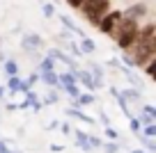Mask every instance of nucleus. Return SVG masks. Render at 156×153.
<instances>
[{
	"label": "nucleus",
	"instance_id": "393cba45",
	"mask_svg": "<svg viewBox=\"0 0 156 153\" xmlns=\"http://www.w3.org/2000/svg\"><path fill=\"white\" fill-rule=\"evenodd\" d=\"M129 126H131V130H133V133H140V128H142V124H140V121H138V117H129Z\"/></svg>",
	"mask_w": 156,
	"mask_h": 153
},
{
	"label": "nucleus",
	"instance_id": "0eeeda50",
	"mask_svg": "<svg viewBox=\"0 0 156 153\" xmlns=\"http://www.w3.org/2000/svg\"><path fill=\"white\" fill-rule=\"evenodd\" d=\"M90 76H92V82H94V87H103V71H101V66L99 64H90Z\"/></svg>",
	"mask_w": 156,
	"mask_h": 153
},
{
	"label": "nucleus",
	"instance_id": "1a4fd4ad",
	"mask_svg": "<svg viewBox=\"0 0 156 153\" xmlns=\"http://www.w3.org/2000/svg\"><path fill=\"white\" fill-rule=\"evenodd\" d=\"M5 89H9V96L21 91V78H19V73H16V76H7V87H5Z\"/></svg>",
	"mask_w": 156,
	"mask_h": 153
},
{
	"label": "nucleus",
	"instance_id": "a878e982",
	"mask_svg": "<svg viewBox=\"0 0 156 153\" xmlns=\"http://www.w3.org/2000/svg\"><path fill=\"white\" fill-rule=\"evenodd\" d=\"M53 103H58V94L51 91L48 96H44V105H53Z\"/></svg>",
	"mask_w": 156,
	"mask_h": 153
},
{
	"label": "nucleus",
	"instance_id": "b1692460",
	"mask_svg": "<svg viewBox=\"0 0 156 153\" xmlns=\"http://www.w3.org/2000/svg\"><path fill=\"white\" fill-rule=\"evenodd\" d=\"M41 12H44V16H46V19L55 16V7H53V2H44V5H41Z\"/></svg>",
	"mask_w": 156,
	"mask_h": 153
},
{
	"label": "nucleus",
	"instance_id": "ddd939ff",
	"mask_svg": "<svg viewBox=\"0 0 156 153\" xmlns=\"http://www.w3.org/2000/svg\"><path fill=\"white\" fill-rule=\"evenodd\" d=\"M140 69H145V76L154 80V78H156V57H151L149 62H145V64H142Z\"/></svg>",
	"mask_w": 156,
	"mask_h": 153
},
{
	"label": "nucleus",
	"instance_id": "412c9836",
	"mask_svg": "<svg viewBox=\"0 0 156 153\" xmlns=\"http://www.w3.org/2000/svg\"><path fill=\"white\" fill-rule=\"evenodd\" d=\"M5 73L7 76H16V73H19V64H16L14 59H7L5 62Z\"/></svg>",
	"mask_w": 156,
	"mask_h": 153
},
{
	"label": "nucleus",
	"instance_id": "f257e3e1",
	"mask_svg": "<svg viewBox=\"0 0 156 153\" xmlns=\"http://www.w3.org/2000/svg\"><path fill=\"white\" fill-rule=\"evenodd\" d=\"M138 28H140V23H138L136 19H124L122 16V21L115 25V30H112V39H115V43L122 50H126L129 46L133 43V39H136V34H138Z\"/></svg>",
	"mask_w": 156,
	"mask_h": 153
},
{
	"label": "nucleus",
	"instance_id": "2f4dec72",
	"mask_svg": "<svg viewBox=\"0 0 156 153\" xmlns=\"http://www.w3.org/2000/svg\"><path fill=\"white\" fill-rule=\"evenodd\" d=\"M69 130H71V126H69V124H60V133H64V135H67Z\"/></svg>",
	"mask_w": 156,
	"mask_h": 153
},
{
	"label": "nucleus",
	"instance_id": "20e7f679",
	"mask_svg": "<svg viewBox=\"0 0 156 153\" xmlns=\"http://www.w3.org/2000/svg\"><path fill=\"white\" fill-rule=\"evenodd\" d=\"M21 46H23L28 53H32V50H37V48L44 46V39L39 37V34H34V32H28V34H23V39H21Z\"/></svg>",
	"mask_w": 156,
	"mask_h": 153
},
{
	"label": "nucleus",
	"instance_id": "473e14b6",
	"mask_svg": "<svg viewBox=\"0 0 156 153\" xmlns=\"http://www.w3.org/2000/svg\"><path fill=\"white\" fill-rule=\"evenodd\" d=\"M51 151H53V153H60V151H64V146H60V144H53V146H51Z\"/></svg>",
	"mask_w": 156,
	"mask_h": 153
},
{
	"label": "nucleus",
	"instance_id": "7c9ffc66",
	"mask_svg": "<svg viewBox=\"0 0 156 153\" xmlns=\"http://www.w3.org/2000/svg\"><path fill=\"white\" fill-rule=\"evenodd\" d=\"M99 121H101L103 126H110V119H108V114H103V112L99 114Z\"/></svg>",
	"mask_w": 156,
	"mask_h": 153
},
{
	"label": "nucleus",
	"instance_id": "7ed1b4c3",
	"mask_svg": "<svg viewBox=\"0 0 156 153\" xmlns=\"http://www.w3.org/2000/svg\"><path fill=\"white\" fill-rule=\"evenodd\" d=\"M119 21H122V12H110V9H108L106 14L99 19L97 30H99L101 34H110L112 30H115V25L119 23Z\"/></svg>",
	"mask_w": 156,
	"mask_h": 153
},
{
	"label": "nucleus",
	"instance_id": "9d476101",
	"mask_svg": "<svg viewBox=\"0 0 156 153\" xmlns=\"http://www.w3.org/2000/svg\"><path fill=\"white\" fill-rule=\"evenodd\" d=\"M78 50L90 55V53H94V50H97V43H94L90 37H85V34H83V37H80V46H78Z\"/></svg>",
	"mask_w": 156,
	"mask_h": 153
},
{
	"label": "nucleus",
	"instance_id": "dca6fc26",
	"mask_svg": "<svg viewBox=\"0 0 156 153\" xmlns=\"http://www.w3.org/2000/svg\"><path fill=\"white\" fill-rule=\"evenodd\" d=\"M60 21H62V25H67V28H69V30H71V32H76V34H78V37H83V30L78 28V25H76V23H73V21H71V19H69V16H64V14H62V16H60Z\"/></svg>",
	"mask_w": 156,
	"mask_h": 153
},
{
	"label": "nucleus",
	"instance_id": "4be33fe9",
	"mask_svg": "<svg viewBox=\"0 0 156 153\" xmlns=\"http://www.w3.org/2000/svg\"><path fill=\"white\" fill-rule=\"evenodd\" d=\"M62 89H64V94H69L71 98H76V96L80 94V89H78L76 82H71V85H62Z\"/></svg>",
	"mask_w": 156,
	"mask_h": 153
},
{
	"label": "nucleus",
	"instance_id": "39448f33",
	"mask_svg": "<svg viewBox=\"0 0 156 153\" xmlns=\"http://www.w3.org/2000/svg\"><path fill=\"white\" fill-rule=\"evenodd\" d=\"M73 76H76V82H80L83 87H87V89H97V87H94V82H92V76H90L87 69H76V71H73Z\"/></svg>",
	"mask_w": 156,
	"mask_h": 153
},
{
	"label": "nucleus",
	"instance_id": "9b49d317",
	"mask_svg": "<svg viewBox=\"0 0 156 153\" xmlns=\"http://www.w3.org/2000/svg\"><path fill=\"white\" fill-rule=\"evenodd\" d=\"M76 144L83 151H92V146H90V135L83 133V130H76Z\"/></svg>",
	"mask_w": 156,
	"mask_h": 153
},
{
	"label": "nucleus",
	"instance_id": "c85d7f7f",
	"mask_svg": "<svg viewBox=\"0 0 156 153\" xmlns=\"http://www.w3.org/2000/svg\"><path fill=\"white\" fill-rule=\"evenodd\" d=\"M106 135H108V139H119L117 130H115V128H110V126H106Z\"/></svg>",
	"mask_w": 156,
	"mask_h": 153
},
{
	"label": "nucleus",
	"instance_id": "6ab92c4d",
	"mask_svg": "<svg viewBox=\"0 0 156 153\" xmlns=\"http://www.w3.org/2000/svg\"><path fill=\"white\" fill-rule=\"evenodd\" d=\"M101 148H103L106 153H119V144H117V139H110L108 144L101 142Z\"/></svg>",
	"mask_w": 156,
	"mask_h": 153
},
{
	"label": "nucleus",
	"instance_id": "6e6552de",
	"mask_svg": "<svg viewBox=\"0 0 156 153\" xmlns=\"http://www.w3.org/2000/svg\"><path fill=\"white\" fill-rule=\"evenodd\" d=\"M39 80L46 82L48 87H60L58 85V73L55 71H39Z\"/></svg>",
	"mask_w": 156,
	"mask_h": 153
},
{
	"label": "nucleus",
	"instance_id": "bb28decb",
	"mask_svg": "<svg viewBox=\"0 0 156 153\" xmlns=\"http://www.w3.org/2000/svg\"><path fill=\"white\" fill-rule=\"evenodd\" d=\"M85 2H87V0H67V5H69V7H73V9H80Z\"/></svg>",
	"mask_w": 156,
	"mask_h": 153
},
{
	"label": "nucleus",
	"instance_id": "f8f14e48",
	"mask_svg": "<svg viewBox=\"0 0 156 153\" xmlns=\"http://www.w3.org/2000/svg\"><path fill=\"white\" fill-rule=\"evenodd\" d=\"M119 94H122V98L126 100V103H129V100H140V96H142L138 87H131V89H124V91H119Z\"/></svg>",
	"mask_w": 156,
	"mask_h": 153
},
{
	"label": "nucleus",
	"instance_id": "423d86ee",
	"mask_svg": "<svg viewBox=\"0 0 156 153\" xmlns=\"http://www.w3.org/2000/svg\"><path fill=\"white\" fill-rule=\"evenodd\" d=\"M147 14V5H142V2H138V5H131L126 12H122V16L124 19H140V16H145Z\"/></svg>",
	"mask_w": 156,
	"mask_h": 153
},
{
	"label": "nucleus",
	"instance_id": "a211bd4d",
	"mask_svg": "<svg viewBox=\"0 0 156 153\" xmlns=\"http://www.w3.org/2000/svg\"><path fill=\"white\" fill-rule=\"evenodd\" d=\"M140 135H145V137H156V124L151 121V124L142 126V128H140Z\"/></svg>",
	"mask_w": 156,
	"mask_h": 153
},
{
	"label": "nucleus",
	"instance_id": "c756f323",
	"mask_svg": "<svg viewBox=\"0 0 156 153\" xmlns=\"http://www.w3.org/2000/svg\"><path fill=\"white\" fill-rule=\"evenodd\" d=\"M142 112H147L151 119H156V107H154V105H145V110H142Z\"/></svg>",
	"mask_w": 156,
	"mask_h": 153
},
{
	"label": "nucleus",
	"instance_id": "cd10ccee",
	"mask_svg": "<svg viewBox=\"0 0 156 153\" xmlns=\"http://www.w3.org/2000/svg\"><path fill=\"white\" fill-rule=\"evenodd\" d=\"M138 121H140V124H142V126H147V124H151V121H154V119H151V117H149V114H147V112H142V114H140V117H138Z\"/></svg>",
	"mask_w": 156,
	"mask_h": 153
},
{
	"label": "nucleus",
	"instance_id": "aec40b11",
	"mask_svg": "<svg viewBox=\"0 0 156 153\" xmlns=\"http://www.w3.org/2000/svg\"><path fill=\"white\" fill-rule=\"evenodd\" d=\"M90 103H94L92 94H78L76 96V105H90Z\"/></svg>",
	"mask_w": 156,
	"mask_h": 153
},
{
	"label": "nucleus",
	"instance_id": "f03ea898",
	"mask_svg": "<svg viewBox=\"0 0 156 153\" xmlns=\"http://www.w3.org/2000/svg\"><path fill=\"white\" fill-rule=\"evenodd\" d=\"M108 9H110V0H87V2L80 7V12L85 14V19L92 25H97L99 19H101Z\"/></svg>",
	"mask_w": 156,
	"mask_h": 153
},
{
	"label": "nucleus",
	"instance_id": "2eb2a0df",
	"mask_svg": "<svg viewBox=\"0 0 156 153\" xmlns=\"http://www.w3.org/2000/svg\"><path fill=\"white\" fill-rule=\"evenodd\" d=\"M67 114H69V117H76V119L85 121V124H94V119H92V117L83 114V112H80V110H76V107H69V110H67Z\"/></svg>",
	"mask_w": 156,
	"mask_h": 153
},
{
	"label": "nucleus",
	"instance_id": "4468645a",
	"mask_svg": "<svg viewBox=\"0 0 156 153\" xmlns=\"http://www.w3.org/2000/svg\"><path fill=\"white\" fill-rule=\"evenodd\" d=\"M71 82H76V76H73V71H64V73H58V85H71Z\"/></svg>",
	"mask_w": 156,
	"mask_h": 153
},
{
	"label": "nucleus",
	"instance_id": "f3484780",
	"mask_svg": "<svg viewBox=\"0 0 156 153\" xmlns=\"http://www.w3.org/2000/svg\"><path fill=\"white\" fill-rule=\"evenodd\" d=\"M138 139H140V142L145 144L147 153H154V151H156V139H154V137H145V135H140V133H138Z\"/></svg>",
	"mask_w": 156,
	"mask_h": 153
},
{
	"label": "nucleus",
	"instance_id": "5701e85b",
	"mask_svg": "<svg viewBox=\"0 0 156 153\" xmlns=\"http://www.w3.org/2000/svg\"><path fill=\"white\" fill-rule=\"evenodd\" d=\"M53 64H55L53 57H44L39 62V71H53Z\"/></svg>",
	"mask_w": 156,
	"mask_h": 153
},
{
	"label": "nucleus",
	"instance_id": "f704fd0d",
	"mask_svg": "<svg viewBox=\"0 0 156 153\" xmlns=\"http://www.w3.org/2000/svg\"><path fill=\"white\" fill-rule=\"evenodd\" d=\"M131 153H147V151H131Z\"/></svg>",
	"mask_w": 156,
	"mask_h": 153
},
{
	"label": "nucleus",
	"instance_id": "72a5a7b5",
	"mask_svg": "<svg viewBox=\"0 0 156 153\" xmlns=\"http://www.w3.org/2000/svg\"><path fill=\"white\" fill-rule=\"evenodd\" d=\"M5 91H7L5 87H0V98H5Z\"/></svg>",
	"mask_w": 156,
	"mask_h": 153
}]
</instances>
